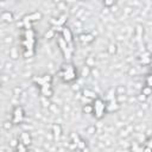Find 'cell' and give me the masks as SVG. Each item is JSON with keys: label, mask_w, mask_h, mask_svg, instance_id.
Returning <instances> with one entry per match:
<instances>
[{"label": "cell", "mask_w": 152, "mask_h": 152, "mask_svg": "<svg viewBox=\"0 0 152 152\" xmlns=\"http://www.w3.org/2000/svg\"><path fill=\"white\" fill-rule=\"evenodd\" d=\"M17 148H18V151H17V152H27V151H26V146H25L24 144H21V142L17 146Z\"/></svg>", "instance_id": "obj_18"}, {"label": "cell", "mask_w": 152, "mask_h": 152, "mask_svg": "<svg viewBox=\"0 0 152 152\" xmlns=\"http://www.w3.org/2000/svg\"><path fill=\"white\" fill-rule=\"evenodd\" d=\"M20 142L24 144L25 146L30 145V144H31V137H30V134L26 133V132H23V133L20 134Z\"/></svg>", "instance_id": "obj_11"}, {"label": "cell", "mask_w": 152, "mask_h": 152, "mask_svg": "<svg viewBox=\"0 0 152 152\" xmlns=\"http://www.w3.org/2000/svg\"><path fill=\"white\" fill-rule=\"evenodd\" d=\"M151 93H152V88H150V87H145V88L142 89V95H145V96L150 95Z\"/></svg>", "instance_id": "obj_17"}, {"label": "cell", "mask_w": 152, "mask_h": 152, "mask_svg": "<svg viewBox=\"0 0 152 152\" xmlns=\"http://www.w3.org/2000/svg\"><path fill=\"white\" fill-rule=\"evenodd\" d=\"M23 46H24V56L25 57H32L34 53V32L32 28H25L24 32V39H23Z\"/></svg>", "instance_id": "obj_1"}, {"label": "cell", "mask_w": 152, "mask_h": 152, "mask_svg": "<svg viewBox=\"0 0 152 152\" xmlns=\"http://www.w3.org/2000/svg\"><path fill=\"white\" fill-rule=\"evenodd\" d=\"M66 14H62L57 20H52V23L55 24V26L56 27H63V25L65 24V21H66Z\"/></svg>", "instance_id": "obj_10"}, {"label": "cell", "mask_w": 152, "mask_h": 152, "mask_svg": "<svg viewBox=\"0 0 152 152\" xmlns=\"http://www.w3.org/2000/svg\"><path fill=\"white\" fill-rule=\"evenodd\" d=\"M78 39H80L83 44H88V43L93 42L95 38H94V36H93L91 33H83V34H80Z\"/></svg>", "instance_id": "obj_9"}, {"label": "cell", "mask_w": 152, "mask_h": 152, "mask_svg": "<svg viewBox=\"0 0 152 152\" xmlns=\"http://www.w3.org/2000/svg\"><path fill=\"white\" fill-rule=\"evenodd\" d=\"M104 109H106V104L101 99H95V102L93 104V113L97 119H101L104 114Z\"/></svg>", "instance_id": "obj_3"}, {"label": "cell", "mask_w": 152, "mask_h": 152, "mask_svg": "<svg viewBox=\"0 0 152 152\" xmlns=\"http://www.w3.org/2000/svg\"><path fill=\"white\" fill-rule=\"evenodd\" d=\"M150 57H142L141 58V63H144V64H147V63H150Z\"/></svg>", "instance_id": "obj_22"}, {"label": "cell", "mask_w": 152, "mask_h": 152, "mask_svg": "<svg viewBox=\"0 0 152 152\" xmlns=\"http://www.w3.org/2000/svg\"><path fill=\"white\" fill-rule=\"evenodd\" d=\"M53 34H55V31H53V30L51 28V30H50L49 32H46V34H45V37H46V38H51V37H52Z\"/></svg>", "instance_id": "obj_21"}, {"label": "cell", "mask_w": 152, "mask_h": 152, "mask_svg": "<svg viewBox=\"0 0 152 152\" xmlns=\"http://www.w3.org/2000/svg\"><path fill=\"white\" fill-rule=\"evenodd\" d=\"M83 112H86V113H91V112H93V106H91V104H86V106L83 107Z\"/></svg>", "instance_id": "obj_19"}, {"label": "cell", "mask_w": 152, "mask_h": 152, "mask_svg": "<svg viewBox=\"0 0 152 152\" xmlns=\"http://www.w3.org/2000/svg\"><path fill=\"white\" fill-rule=\"evenodd\" d=\"M52 81V77L50 75H44V76H34L33 77V82L37 83L38 86H44L46 83H51Z\"/></svg>", "instance_id": "obj_6"}, {"label": "cell", "mask_w": 152, "mask_h": 152, "mask_svg": "<svg viewBox=\"0 0 152 152\" xmlns=\"http://www.w3.org/2000/svg\"><path fill=\"white\" fill-rule=\"evenodd\" d=\"M1 19H2V20H5V21L11 23V21L13 20V15H12V13H11V12L5 11V12H2V13H1Z\"/></svg>", "instance_id": "obj_12"}, {"label": "cell", "mask_w": 152, "mask_h": 152, "mask_svg": "<svg viewBox=\"0 0 152 152\" xmlns=\"http://www.w3.org/2000/svg\"><path fill=\"white\" fill-rule=\"evenodd\" d=\"M40 93L43 94V96H45V97H50L51 95H52V87H51V83H46V84H44V86H42L40 87Z\"/></svg>", "instance_id": "obj_8"}, {"label": "cell", "mask_w": 152, "mask_h": 152, "mask_svg": "<svg viewBox=\"0 0 152 152\" xmlns=\"http://www.w3.org/2000/svg\"><path fill=\"white\" fill-rule=\"evenodd\" d=\"M61 32H62V37L64 38V40L71 46V44H72V33H71V31L68 27H63Z\"/></svg>", "instance_id": "obj_7"}, {"label": "cell", "mask_w": 152, "mask_h": 152, "mask_svg": "<svg viewBox=\"0 0 152 152\" xmlns=\"http://www.w3.org/2000/svg\"><path fill=\"white\" fill-rule=\"evenodd\" d=\"M132 151L133 152H144V148L141 146H139L137 142H133L132 144Z\"/></svg>", "instance_id": "obj_16"}, {"label": "cell", "mask_w": 152, "mask_h": 152, "mask_svg": "<svg viewBox=\"0 0 152 152\" xmlns=\"http://www.w3.org/2000/svg\"><path fill=\"white\" fill-rule=\"evenodd\" d=\"M52 129H53V134H55V138H56V139H58V138L61 137V126L55 124V125L52 126Z\"/></svg>", "instance_id": "obj_14"}, {"label": "cell", "mask_w": 152, "mask_h": 152, "mask_svg": "<svg viewBox=\"0 0 152 152\" xmlns=\"http://www.w3.org/2000/svg\"><path fill=\"white\" fill-rule=\"evenodd\" d=\"M57 42H58V45L61 46V50L65 57V59H70L71 58V53H72V46H70L65 40L64 38L61 36V37H57Z\"/></svg>", "instance_id": "obj_4"}, {"label": "cell", "mask_w": 152, "mask_h": 152, "mask_svg": "<svg viewBox=\"0 0 152 152\" xmlns=\"http://www.w3.org/2000/svg\"><path fill=\"white\" fill-rule=\"evenodd\" d=\"M144 152H152V148H151V147H147V146H146V147L144 148Z\"/></svg>", "instance_id": "obj_23"}, {"label": "cell", "mask_w": 152, "mask_h": 152, "mask_svg": "<svg viewBox=\"0 0 152 152\" xmlns=\"http://www.w3.org/2000/svg\"><path fill=\"white\" fill-rule=\"evenodd\" d=\"M83 94H84V97H90V99H96V94L89 89H84L83 90Z\"/></svg>", "instance_id": "obj_15"}, {"label": "cell", "mask_w": 152, "mask_h": 152, "mask_svg": "<svg viewBox=\"0 0 152 152\" xmlns=\"http://www.w3.org/2000/svg\"><path fill=\"white\" fill-rule=\"evenodd\" d=\"M24 120V110L21 107H15L14 108V112H13V119H12V122L13 124H20L21 121Z\"/></svg>", "instance_id": "obj_5"}, {"label": "cell", "mask_w": 152, "mask_h": 152, "mask_svg": "<svg viewBox=\"0 0 152 152\" xmlns=\"http://www.w3.org/2000/svg\"><path fill=\"white\" fill-rule=\"evenodd\" d=\"M59 76L62 77L63 81L65 82H70V81H74L76 80L77 77V72H76V69L72 64L68 63V64H63L62 65V70L59 71Z\"/></svg>", "instance_id": "obj_2"}, {"label": "cell", "mask_w": 152, "mask_h": 152, "mask_svg": "<svg viewBox=\"0 0 152 152\" xmlns=\"http://www.w3.org/2000/svg\"><path fill=\"white\" fill-rule=\"evenodd\" d=\"M146 87L152 88V74H151V75H148V76H147V78H146Z\"/></svg>", "instance_id": "obj_20"}, {"label": "cell", "mask_w": 152, "mask_h": 152, "mask_svg": "<svg viewBox=\"0 0 152 152\" xmlns=\"http://www.w3.org/2000/svg\"><path fill=\"white\" fill-rule=\"evenodd\" d=\"M72 139L75 140V144H76V146L78 147V148H84L86 147V144L78 138V135H75V134H72Z\"/></svg>", "instance_id": "obj_13"}]
</instances>
